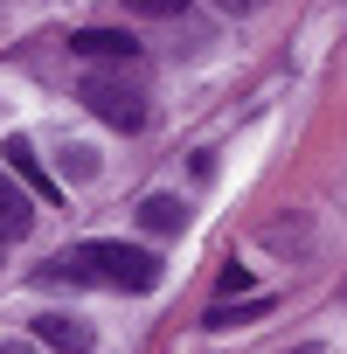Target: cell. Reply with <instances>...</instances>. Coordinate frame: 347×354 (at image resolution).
Returning <instances> with one entry per match:
<instances>
[{
	"instance_id": "6da1fadb",
	"label": "cell",
	"mask_w": 347,
	"mask_h": 354,
	"mask_svg": "<svg viewBox=\"0 0 347 354\" xmlns=\"http://www.w3.org/2000/svg\"><path fill=\"white\" fill-rule=\"evenodd\" d=\"M77 278L84 285H111V292H153L167 278V264L146 250V243H118V236H97V243H77L70 250Z\"/></svg>"
},
{
	"instance_id": "7a4b0ae2",
	"label": "cell",
	"mask_w": 347,
	"mask_h": 354,
	"mask_svg": "<svg viewBox=\"0 0 347 354\" xmlns=\"http://www.w3.org/2000/svg\"><path fill=\"white\" fill-rule=\"evenodd\" d=\"M84 104H91L104 125H118V132H139V125H146V97H139L132 84H118V77H84Z\"/></svg>"
},
{
	"instance_id": "3957f363",
	"label": "cell",
	"mask_w": 347,
	"mask_h": 354,
	"mask_svg": "<svg viewBox=\"0 0 347 354\" xmlns=\"http://www.w3.org/2000/svg\"><path fill=\"white\" fill-rule=\"evenodd\" d=\"M35 347L91 354V347H97V333H91V319H77V313H35Z\"/></svg>"
},
{
	"instance_id": "277c9868",
	"label": "cell",
	"mask_w": 347,
	"mask_h": 354,
	"mask_svg": "<svg viewBox=\"0 0 347 354\" xmlns=\"http://www.w3.org/2000/svg\"><path fill=\"white\" fill-rule=\"evenodd\" d=\"M70 49L91 56V63H132V56H139V42L118 35V28H84V35H70Z\"/></svg>"
},
{
	"instance_id": "5b68a950",
	"label": "cell",
	"mask_w": 347,
	"mask_h": 354,
	"mask_svg": "<svg viewBox=\"0 0 347 354\" xmlns=\"http://www.w3.org/2000/svg\"><path fill=\"white\" fill-rule=\"evenodd\" d=\"M28 223H35V202L15 188V174H0V243H8V236H28Z\"/></svg>"
},
{
	"instance_id": "8992f818",
	"label": "cell",
	"mask_w": 347,
	"mask_h": 354,
	"mask_svg": "<svg viewBox=\"0 0 347 354\" xmlns=\"http://www.w3.org/2000/svg\"><path fill=\"white\" fill-rule=\"evenodd\" d=\"M139 223H146L153 236H181L188 202H181V195H146V202H139Z\"/></svg>"
},
{
	"instance_id": "52a82bcc",
	"label": "cell",
	"mask_w": 347,
	"mask_h": 354,
	"mask_svg": "<svg viewBox=\"0 0 347 354\" xmlns=\"http://www.w3.org/2000/svg\"><path fill=\"white\" fill-rule=\"evenodd\" d=\"M8 167L21 174V181L42 195V202H56V181H49V174H42V160H35V146H21V139H8Z\"/></svg>"
},
{
	"instance_id": "ba28073f",
	"label": "cell",
	"mask_w": 347,
	"mask_h": 354,
	"mask_svg": "<svg viewBox=\"0 0 347 354\" xmlns=\"http://www.w3.org/2000/svg\"><path fill=\"white\" fill-rule=\"evenodd\" d=\"M271 313V299L257 292V299H243V306H209V333H229V326H257Z\"/></svg>"
},
{
	"instance_id": "9c48e42d",
	"label": "cell",
	"mask_w": 347,
	"mask_h": 354,
	"mask_svg": "<svg viewBox=\"0 0 347 354\" xmlns=\"http://www.w3.org/2000/svg\"><path fill=\"white\" fill-rule=\"evenodd\" d=\"M264 243H271V250H285V243L306 250V243H312V223H264Z\"/></svg>"
},
{
	"instance_id": "30bf717a",
	"label": "cell",
	"mask_w": 347,
	"mask_h": 354,
	"mask_svg": "<svg viewBox=\"0 0 347 354\" xmlns=\"http://www.w3.org/2000/svg\"><path fill=\"white\" fill-rule=\"evenodd\" d=\"M125 15H146V21H174V15H188V0H125Z\"/></svg>"
},
{
	"instance_id": "8fae6325",
	"label": "cell",
	"mask_w": 347,
	"mask_h": 354,
	"mask_svg": "<svg viewBox=\"0 0 347 354\" xmlns=\"http://www.w3.org/2000/svg\"><path fill=\"white\" fill-rule=\"evenodd\" d=\"M63 174H70V181H97V153H91V146H70Z\"/></svg>"
},
{
	"instance_id": "7c38bea8",
	"label": "cell",
	"mask_w": 347,
	"mask_h": 354,
	"mask_svg": "<svg viewBox=\"0 0 347 354\" xmlns=\"http://www.w3.org/2000/svg\"><path fill=\"white\" fill-rule=\"evenodd\" d=\"M0 354H35V340H21V333H0Z\"/></svg>"
},
{
	"instance_id": "4fadbf2b",
	"label": "cell",
	"mask_w": 347,
	"mask_h": 354,
	"mask_svg": "<svg viewBox=\"0 0 347 354\" xmlns=\"http://www.w3.org/2000/svg\"><path fill=\"white\" fill-rule=\"evenodd\" d=\"M216 8H223V15H257L264 0H216Z\"/></svg>"
}]
</instances>
